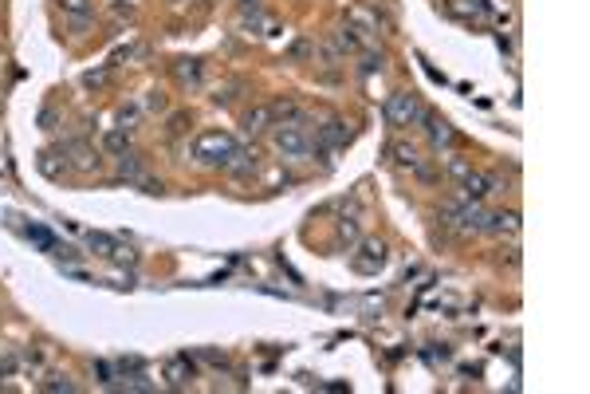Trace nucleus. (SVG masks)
Masks as SVG:
<instances>
[{"label":"nucleus","mask_w":590,"mask_h":394,"mask_svg":"<svg viewBox=\"0 0 590 394\" xmlns=\"http://www.w3.org/2000/svg\"><path fill=\"white\" fill-rule=\"evenodd\" d=\"M335 51H358V36H354V28H338L335 32Z\"/></svg>","instance_id":"obj_21"},{"label":"nucleus","mask_w":590,"mask_h":394,"mask_svg":"<svg viewBox=\"0 0 590 394\" xmlns=\"http://www.w3.org/2000/svg\"><path fill=\"white\" fill-rule=\"evenodd\" d=\"M350 142V126L347 123H338V119H331V123L319 126V146L327 150H338V146H347Z\"/></svg>","instance_id":"obj_8"},{"label":"nucleus","mask_w":590,"mask_h":394,"mask_svg":"<svg viewBox=\"0 0 590 394\" xmlns=\"http://www.w3.org/2000/svg\"><path fill=\"white\" fill-rule=\"evenodd\" d=\"M350 24H358L362 32H378V16H370V12H350Z\"/></svg>","instance_id":"obj_27"},{"label":"nucleus","mask_w":590,"mask_h":394,"mask_svg":"<svg viewBox=\"0 0 590 394\" xmlns=\"http://www.w3.org/2000/svg\"><path fill=\"white\" fill-rule=\"evenodd\" d=\"M394 158H398V166H406V170H417V166H422V158H417V150H413V146H406V142H398V146H394Z\"/></svg>","instance_id":"obj_20"},{"label":"nucleus","mask_w":590,"mask_h":394,"mask_svg":"<svg viewBox=\"0 0 590 394\" xmlns=\"http://www.w3.org/2000/svg\"><path fill=\"white\" fill-rule=\"evenodd\" d=\"M382 55H374V51H366V55H362V63H358V71L362 75H374V71H382Z\"/></svg>","instance_id":"obj_28"},{"label":"nucleus","mask_w":590,"mask_h":394,"mask_svg":"<svg viewBox=\"0 0 590 394\" xmlns=\"http://www.w3.org/2000/svg\"><path fill=\"white\" fill-rule=\"evenodd\" d=\"M166 379L173 382V386H185V382L193 379V367H189V359H173L166 367Z\"/></svg>","instance_id":"obj_18"},{"label":"nucleus","mask_w":590,"mask_h":394,"mask_svg":"<svg viewBox=\"0 0 590 394\" xmlns=\"http://www.w3.org/2000/svg\"><path fill=\"white\" fill-rule=\"evenodd\" d=\"M44 391H51V394H71L75 391V382L67 379V375H48V379H44Z\"/></svg>","instance_id":"obj_23"},{"label":"nucleus","mask_w":590,"mask_h":394,"mask_svg":"<svg viewBox=\"0 0 590 394\" xmlns=\"http://www.w3.org/2000/svg\"><path fill=\"white\" fill-rule=\"evenodd\" d=\"M232 150H236L232 135H225V130H209V135H201L197 142H193V158L201 162V166H225V158H229Z\"/></svg>","instance_id":"obj_2"},{"label":"nucleus","mask_w":590,"mask_h":394,"mask_svg":"<svg viewBox=\"0 0 590 394\" xmlns=\"http://www.w3.org/2000/svg\"><path fill=\"white\" fill-rule=\"evenodd\" d=\"M268 111H272V126H279V123H303L300 103H291V98H276V103H268Z\"/></svg>","instance_id":"obj_11"},{"label":"nucleus","mask_w":590,"mask_h":394,"mask_svg":"<svg viewBox=\"0 0 590 394\" xmlns=\"http://www.w3.org/2000/svg\"><path fill=\"white\" fill-rule=\"evenodd\" d=\"M40 173H44V178H60L63 170H67V166H60V162H55V154H40Z\"/></svg>","instance_id":"obj_25"},{"label":"nucleus","mask_w":590,"mask_h":394,"mask_svg":"<svg viewBox=\"0 0 590 394\" xmlns=\"http://www.w3.org/2000/svg\"><path fill=\"white\" fill-rule=\"evenodd\" d=\"M12 370H16V355L12 351H0V379H8Z\"/></svg>","instance_id":"obj_31"},{"label":"nucleus","mask_w":590,"mask_h":394,"mask_svg":"<svg viewBox=\"0 0 590 394\" xmlns=\"http://www.w3.org/2000/svg\"><path fill=\"white\" fill-rule=\"evenodd\" d=\"M134 123H138V111H134V107H122V111H119V130H126V135H130Z\"/></svg>","instance_id":"obj_29"},{"label":"nucleus","mask_w":590,"mask_h":394,"mask_svg":"<svg viewBox=\"0 0 590 394\" xmlns=\"http://www.w3.org/2000/svg\"><path fill=\"white\" fill-rule=\"evenodd\" d=\"M338 237L354 245V241H358V221H347V217H342V221H338Z\"/></svg>","instance_id":"obj_30"},{"label":"nucleus","mask_w":590,"mask_h":394,"mask_svg":"<svg viewBox=\"0 0 590 394\" xmlns=\"http://www.w3.org/2000/svg\"><path fill=\"white\" fill-rule=\"evenodd\" d=\"M354 264V272H362V276H374V272L385 268V245L382 241H362L358 257L350 260Z\"/></svg>","instance_id":"obj_6"},{"label":"nucleus","mask_w":590,"mask_h":394,"mask_svg":"<svg viewBox=\"0 0 590 394\" xmlns=\"http://www.w3.org/2000/svg\"><path fill=\"white\" fill-rule=\"evenodd\" d=\"M185 123H189V119H185V114H173V119H169V135H181V130H185Z\"/></svg>","instance_id":"obj_33"},{"label":"nucleus","mask_w":590,"mask_h":394,"mask_svg":"<svg viewBox=\"0 0 590 394\" xmlns=\"http://www.w3.org/2000/svg\"><path fill=\"white\" fill-rule=\"evenodd\" d=\"M173 71H177L181 83H189V87L201 83V63H197V60H177V67H173Z\"/></svg>","instance_id":"obj_19"},{"label":"nucleus","mask_w":590,"mask_h":394,"mask_svg":"<svg viewBox=\"0 0 590 394\" xmlns=\"http://www.w3.org/2000/svg\"><path fill=\"white\" fill-rule=\"evenodd\" d=\"M449 12L460 20H484V16H492V4L488 0H449Z\"/></svg>","instance_id":"obj_9"},{"label":"nucleus","mask_w":590,"mask_h":394,"mask_svg":"<svg viewBox=\"0 0 590 394\" xmlns=\"http://www.w3.org/2000/svg\"><path fill=\"white\" fill-rule=\"evenodd\" d=\"M272 142H276V150L284 158H303V154H311V146H315L300 123H279L276 130H272Z\"/></svg>","instance_id":"obj_3"},{"label":"nucleus","mask_w":590,"mask_h":394,"mask_svg":"<svg viewBox=\"0 0 590 394\" xmlns=\"http://www.w3.org/2000/svg\"><path fill=\"white\" fill-rule=\"evenodd\" d=\"M425 126H429V138H433V146H457V130L445 123V119H437V114H422Z\"/></svg>","instance_id":"obj_10"},{"label":"nucleus","mask_w":590,"mask_h":394,"mask_svg":"<svg viewBox=\"0 0 590 394\" xmlns=\"http://www.w3.org/2000/svg\"><path fill=\"white\" fill-rule=\"evenodd\" d=\"M469 170H472V162H465V158H453V162H449V173H453L457 182H460V178H465Z\"/></svg>","instance_id":"obj_32"},{"label":"nucleus","mask_w":590,"mask_h":394,"mask_svg":"<svg viewBox=\"0 0 590 394\" xmlns=\"http://www.w3.org/2000/svg\"><path fill=\"white\" fill-rule=\"evenodd\" d=\"M63 154H71V162L79 166V170H95V166H98L95 150L83 146V142H63Z\"/></svg>","instance_id":"obj_14"},{"label":"nucleus","mask_w":590,"mask_h":394,"mask_svg":"<svg viewBox=\"0 0 590 394\" xmlns=\"http://www.w3.org/2000/svg\"><path fill=\"white\" fill-rule=\"evenodd\" d=\"M119 178H126V182H142L146 173H142V162L134 158V154H119Z\"/></svg>","instance_id":"obj_16"},{"label":"nucleus","mask_w":590,"mask_h":394,"mask_svg":"<svg viewBox=\"0 0 590 394\" xmlns=\"http://www.w3.org/2000/svg\"><path fill=\"white\" fill-rule=\"evenodd\" d=\"M28 237H32L40 248H48V252H55V248H60V245H55V237H51L48 229H40V225H28Z\"/></svg>","instance_id":"obj_22"},{"label":"nucleus","mask_w":590,"mask_h":394,"mask_svg":"<svg viewBox=\"0 0 590 394\" xmlns=\"http://www.w3.org/2000/svg\"><path fill=\"white\" fill-rule=\"evenodd\" d=\"M241 126L248 130V135H260V130H268V126H272V111H268V107H252V111H244Z\"/></svg>","instance_id":"obj_15"},{"label":"nucleus","mask_w":590,"mask_h":394,"mask_svg":"<svg viewBox=\"0 0 590 394\" xmlns=\"http://www.w3.org/2000/svg\"><path fill=\"white\" fill-rule=\"evenodd\" d=\"M103 79H107V71H87V75H83L87 87H103Z\"/></svg>","instance_id":"obj_34"},{"label":"nucleus","mask_w":590,"mask_h":394,"mask_svg":"<svg viewBox=\"0 0 590 394\" xmlns=\"http://www.w3.org/2000/svg\"><path fill=\"white\" fill-rule=\"evenodd\" d=\"M220 170H229V173H236V178H248V173L256 170V154H248V150H232L229 158H225V166Z\"/></svg>","instance_id":"obj_12"},{"label":"nucleus","mask_w":590,"mask_h":394,"mask_svg":"<svg viewBox=\"0 0 590 394\" xmlns=\"http://www.w3.org/2000/svg\"><path fill=\"white\" fill-rule=\"evenodd\" d=\"M126 146H130V135H126V130H119V126L103 135V150H107V154H126Z\"/></svg>","instance_id":"obj_17"},{"label":"nucleus","mask_w":590,"mask_h":394,"mask_svg":"<svg viewBox=\"0 0 590 394\" xmlns=\"http://www.w3.org/2000/svg\"><path fill=\"white\" fill-rule=\"evenodd\" d=\"M422 103H417V95H410V91H394V95L385 98V123L390 126H413L417 119H422Z\"/></svg>","instance_id":"obj_4"},{"label":"nucleus","mask_w":590,"mask_h":394,"mask_svg":"<svg viewBox=\"0 0 590 394\" xmlns=\"http://www.w3.org/2000/svg\"><path fill=\"white\" fill-rule=\"evenodd\" d=\"M244 4H260V0H244Z\"/></svg>","instance_id":"obj_36"},{"label":"nucleus","mask_w":590,"mask_h":394,"mask_svg":"<svg viewBox=\"0 0 590 394\" xmlns=\"http://www.w3.org/2000/svg\"><path fill=\"white\" fill-rule=\"evenodd\" d=\"M142 107H146V111H154V114H162V111L169 107L166 91H157V87H154V91H146V103H142Z\"/></svg>","instance_id":"obj_24"},{"label":"nucleus","mask_w":590,"mask_h":394,"mask_svg":"<svg viewBox=\"0 0 590 394\" xmlns=\"http://www.w3.org/2000/svg\"><path fill=\"white\" fill-rule=\"evenodd\" d=\"M67 16H91V0H60Z\"/></svg>","instance_id":"obj_26"},{"label":"nucleus","mask_w":590,"mask_h":394,"mask_svg":"<svg viewBox=\"0 0 590 394\" xmlns=\"http://www.w3.org/2000/svg\"><path fill=\"white\" fill-rule=\"evenodd\" d=\"M87 245L95 248L98 257H110V260H134V252L126 245H119L114 237H107V233H87Z\"/></svg>","instance_id":"obj_7"},{"label":"nucleus","mask_w":590,"mask_h":394,"mask_svg":"<svg viewBox=\"0 0 590 394\" xmlns=\"http://www.w3.org/2000/svg\"><path fill=\"white\" fill-rule=\"evenodd\" d=\"M51 123H55V111H44V114H40V126H44V130H51Z\"/></svg>","instance_id":"obj_35"},{"label":"nucleus","mask_w":590,"mask_h":394,"mask_svg":"<svg viewBox=\"0 0 590 394\" xmlns=\"http://www.w3.org/2000/svg\"><path fill=\"white\" fill-rule=\"evenodd\" d=\"M500 189H504V182L492 178V173L469 170L465 178H460V194H465V201H484L488 194H500Z\"/></svg>","instance_id":"obj_5"},{"label":"nucleus","mask_w":590,"mask_h":394,"mask_svg":"<svg viewBox=\"0 0 590 394\" xmlns=\"http://www.w3.org/2000/svg\"><path fill=\"white\" fill-rule=\"evenodd\" d=\"M484 233H519V213L507 209V213H488V225Z\"/></svg>","instance_id":"obj_13"},{"label":"nucleus","mask_w":590,"mask_h":394,"mask_svg":"<svg viewBox=\"0 0 590 394\" xmlns=\"http://www.w3.org/2000/svg\"><path fill=\"white\" fill-rule=\"evenodd\" d=\"M441 221H445L449 229H457L460 237H472V233H484L488 213H484L480 201H460L453 209H441Z\"/></svg>","instance_id":"obj_1"}]
</instances>
